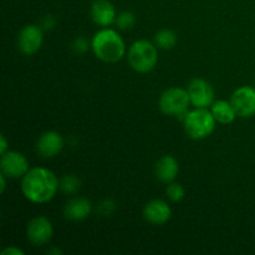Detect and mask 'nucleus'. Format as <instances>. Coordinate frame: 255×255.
<instances>
[{
  "label": "nucleus",
  "mask_w": 255,
  "mask_h": 255,
  "mask_svg": "<svg viewBox=\"0 0 255 255\" xmlns=\"http://www.w3.org/2000/svg\"><path fill=\"white\" fill-rule=\"evenodd\" d=\"M60 188L56 174L45 167H32L21 178V192L35 204H44L54 199Z\"/></svg>",
  "instance_id": "obj_1"
},
{
  "label": "nucleus",
  "mask_w": 255,
  "mask_h": 255,
  "mask_svg": "<svg viewBox=\"0 0 255 255\" xmlns=\"http://www.w3.org/2000/svg\"><path fill=\"white\" fill-rule=\"evenodd\" d=\"M91 49L97 59L107 64H116L126 55V44L121 35L114 29L102 27L94 35Z\"/></svg>",
  "instance_id": "obj_2"
},
{
  "label": "nucleus",
  "mask_w": 255,
  "mask_h": 255,
  "mask_svg": "<svg viewBox=\"0 0 255 255\" xmlns=\"http://www.w3.org/2000/svg\"><path fill=\"white\" fill-rule=\"evenodd\" d=\"M216 119L211 110L194 107L183 117L186 133L192 139H204L211 136L216 129Z\"/></svg>",
  "instance_id": "obj_3"
},
{
  "label": "nucleus",
  "mask_w": 255,
  "mask_h": 255,
  "mask_svg": "<svg viewBox=\"0 0 255 255\" xmlns=\"http://www.w3.org/2000/svg\"><path fill=\"white\" fill-rule=\"evenodd\" d=\"M127 60L132 69L139 74L151 72L158 62L157 46L148 40H137L131 45Z\"/></svg>",
  "instance_id": "obj_4"
},
{
  "label": "nucleus",
  "mask_w": 255,
  "mask_h": 255,
  "mask_svg": "<svg viewBox=\"0 0 255 255\" xmlns=\"http://www.w3.org/2000/svg\"><path fill=\"white\" fill-rule=\"evenodd\" d=\"M191 105L188 91L182 87H169L159 96L158 106L162 114L183 120Z\"/></svg>",
  "instance_id": "obj_5"
},
{
  "label": "nucleus",
  "mask_w": 255,
  "mask_h": 255,
  "mask_svg": "<svg viewBox=\"0 0 255 255\" xmlns=\"http://www.w3.org/2000/svg\"><path fill=\"white\" fill-rule=\"evenodd\" d=\"M54 236L51 221L45 216H36L26 226V238L34 247H42L49 243Z\"/></svg>",
  "instance_id": "obj_6"
},
{
  "label": "nucleus",
  "mask_w": 255,
  "mask_h": 255,
  "mask_svg": "<svg viewBox=\"0 0 255 255\" xmlns=\"http://www.w3.org/2000/svg\"><path fill=\"white\" fill-rule=\"evenodd\" d=\"M30 169L29 161L22 153L17 151H7L0 158V171L7 178H22Z\"/></svg>",
  "instance_id": "obj_7"
},
{
  "label": "nucleus",
  "mask_w": 255,
  "mask_h": 255,
  "mask_svg": "<svg viewBox=\"0 0 255 255\" xmlns=\"http://www.w3.org/2000/svg\"><path fill=\"white\" fill-rule=\"evenodd\" d=\"M17 49L24 55L36 54L44 42V32L39 25L30 24L22 27L17 35Z\"/></svg>",
  "instance_id": "obj_8"
},
{
  "label": "nucleus",
  "mask_w": 255,
  "mask_h": 255,
  "mask_svg": "<svg viewBox=\"0 0 255 255\" xmlns=\"http://www.w3.org/2000/svg\"><path fill=\"white\" fill-rule=\"evenodd\" d=\"M191 105L194 107L208 109L214 102V90L212 85L204 79H193L189 82L188 87Z\"/></svg>",
  "instance_id": "obj_9"
},
{
  "label": "nucleus",
  "mask_w": 255,
  "mask_h": 255,
  "mask_svg": "<svg viewBox=\"0 0 255 255\" xmlns=\"http://www.w3.org/2000/svg\"><path fill=\"white\" fill-rule=\"evenodd\" d=\"M231 104L239 117H253L255 115V87L242 86L237 89L231 96Z\"/></svg>",
  "instance_id": "obj_10"
},
{
  "label": "nucleus",
  "mask_w": 255,
  "mask_h": 255,
  "mask_svg": "<svg viewBox=\"0 0 255 255\" xmlns=\"http://www.w3.org/2000/svg\"><path fill=\"white\" fill-rule=\"evenodd\" d=\"M64 148V138L56 131H46L37 138L36 152L42 158H54Z\"/></svg>",
  "instance_id": "obj_11"
},
{
  "label": "nucleus",
  "mask_w": 255,
  "mask_h": 255,
  "mask_svg": "<svg viewBox=\"0 0 255 255\" xmlns=\"http://www.w3.org/2000/svg\"><path fill=\"white\" fill-rule=\"evenodd\" d=\"M172 209L163 199H152L144 206L143 218L153 226H162L171 219Z\"/></svg>",
  "instance_id": "obj_12"
},
{
  "label": "nucleus",
  "mask_w": 255,
  "mask_h": 255,
  "mask_svg": "<svg viewBox=\"0 0 255 255\" xmlns=\"http://www.w3.org/2000/svg\"><path fill=\"white\" fill-rule=\"evenodd\" d=\"M92 21L101 27L111 26L116 22V9L110 0H95L90 7Z\"/></svg>",
  "instance_id": "obj_13"
},
{
  "label": "nucleus",
  "mask_w": 255,
  "mask_h": 255,
  "mask_svg": "<svg viewBox=\"0 0 255 255\" xmlns=\"http://www.w3.org/2000/svg\"><path fill=\"white\" fill-rule=\"evenodd\" d=\"M92 212V203L85 197H75L66 203L64 208L65 218L69 221L80 222L86 219Z\"/></svg>",
  "instance_id": "obj_14"
},
{
  "label": "nucleus",
  "mask_w": 255,
  "mask_h": 255,
  "mask_svg": "<svg viewBox=\"0 0 255 255\" xmlns=\"http://www.w3.org/2000/svg\"><path fill=\"white\" fill-rule=\"evenodd\" d=\"M154 173L158 181L163 183H171L176 181L179 173V163L173 156H163L157 161L154 166Z\"/></svg>",
  "instance_id": "obj_15"
},
{
  "label": "nucleus",
  "mask_w": 255,
  "mask_h": 255,
  "mask_svg": "<svg viewBox=\"0 0 255 255\" xmlns=\"http://www.w3.org/2000/svg\"><path fill=\"white\" fill-rule=\"evenodd\" d=\"M211 111L216 121L219 122L221 125L233 124L237 117H238L233 105L231 104V101H226V100L214 101L213 105L211 106Z\"/></svg>",
  "instance_id": "obj_16"
},
{
  "label": "nucleus",
  "mask_w": 255,
  "mask_h": 255,
  "mask_svg": "<svg viewBox=\"0 0 255 255\" xmlns=\"http://www.w3.org/2000/svg\"><path fill=\"white\" fill-rule=\"evenodd\" d=\"M178 37L177 34L171 29H162L154 35V44L162 50H171L176 46Z\"/></svg>",
  "instance_id": "obj_17"
},
{
  "label": "nucleus",
  "mask_w": 255,
  "mask_h": 255,
  "mask_svg": "<svg viewBox=\"0 0 255 255\" xmlns=\"http://www.w3.org/2000/svg\"><path fill=\"white\" fill-rule=\"evenodd\" d=\"M81 187V181L75 174H66L60 179V189L66 194H75Z\"/></svg>",
  "instance_id": "obj_18"
},
{
  "label": "nucleus",
  "mask_w": 255,
  "mask_h": 255,
  "mask_svg": "<svg viewBox=\"0 0 255 255\" xmlns=\"http://www.w3.org/2000/svg\"><path fill=\"white\" fill-rule=\"evenodd\" d=\"M120 30H128L131 27L134 26L136 24V15L132 11H122L120 12V15H117L116 22Z\"/></svg>",
  "instance_id": "obj_19"
},
{
  "label": "nucleus",
  "mask_w": 255,
  "mask_h": 255,
  "mask_svg": "<svg viewBox=\"0 0 255 255\" xmlns=\"http://www.w3.org/2000/svg\"><path fill=\"white\" fill-rule=\"evenodd\" d=\"M166 194L172 202H181L184 198V196H186V192H184V188L182 187V184L176 183V182H171L167 186Z\"/></svg>",
  "instance_id": "obj_20"
},
{
  "label": "nucleus",
  "mask_w": 255,
  "mask_h": 255,
  "mask_svg": "<svg viewBox=\"0 0 255 255\" xmlns=\"http://www.w3.org/2000/svg\"><path fill=\"white\" fill-rule=\"evenodd\" d=\"M116 211V203L112 199H104L97 206V212L101 214L102 217H110L115 213Z\"/></svg>",
  "instance_id": "obj_21"
},
{
  "label": "nucleus",
  "mask_w": 255,
  "mask_h": 255,
  "mask_svg": "<svg viewBox=\"0 0 255 255\" xmlns=\"http://www.w3.org/2000/svg\"><path fill=\"white\" fill-rule=\"evenodd\" d=\"M89 49H90V42L89 40L84 36L77 37V39L72 42V50L79 55L85 54V52L89 51Z\"/></svg>",
  "instance_id": "obj_22"
},
{
  "label": "nucleus",
  "mask_w": 255,
  "mask_h": 255,
  "mask_svg": "<svg viewBox=\"0 0 255 255\" xmlns=\"http://www.w3.org/2000/svg\"><path fill=\"white\" fill-rule=\"evenodd\" d=\"M56 25V20L52 15H45L41 20V27L46 30H52Z\"/></svg>",
  "instance_id": "obj_23"
},
{
  "label": "nucleus",
  "mask_w": 255,
  "mask_h": 255,
  "mask_svg": "<svg viewBox=\"0 0 255 255\" xmlns=\"http://www.w3.org/2000/svg\"><path fill=\"white\" fill-rule=\"evenodd\" d=\"M25 252L17 247H7L1 252V255H24Z\"/></svg>",
  "instance_id": "obj_24"
},
{
  "label": "nucleus",
  "mask_w": 255,
  "mask_h": 255,
  "mask_svg": "<svg viewBox=\"0 0 255 255\" xmlns=\"http://www.w3.org/2000/svg\"><path fill=\"white\" fill-rule=\"evenodd\" d=\"M7 146H9V143H7L6 137H5L4 134H1V136H0V154H4L5 152L9 151V149H7Z\"/></svg>",
  "instance_id": "obj_25"
},
{
  "label": "nucleus",
  "mask_w": 255,
  "mask_h": 255,
  "mask_svg": "<svg viewBox=\"0 0 255 255\" xmlns=\"http://www.w3.org/2000/svg\"><path fill=\"white\" fill-rule=\"evenodd\" d=\"M6 178L4 173H0V193H4L5 188H6Z\"/></svg>",
  "instance_id": "obj_26"
}]
</instances>
